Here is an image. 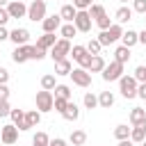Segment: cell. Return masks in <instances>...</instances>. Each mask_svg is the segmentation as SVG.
Here are the masks:
<instances>
[{
    "instance_id": "cell-1",
    "label": "cell",
    "mask_w": 146,
    "mask_h": 146,
    "mask_svg": "<svg viewBox=\"0 0 146 146\" xmlns=\"http://www.w3.org/2000/svg\"><path fill=\"white\" fill-rule=\"evenodd\" d=\"M121 34H123V27H121L119 23H112L107 30H100V34H98L96 39L100 41V46H112L114 41L121 39Z\"/></svg>"
},
{
    "instance_id": "cell-2",
    "label": "cell",
    "mask_w": 146,
    "mask_h": 146,
    "mask_svg": "<svg viewBox=\"0 0 146 146\" xmlns=\"http://www.w3.org/2000/svg\"><path fill=\"white\" fill-rule=\"evenodd\" d=\"M137 80L132 78V75H121L119 78V91H121V96L123 98H135L137 96Z\"/></svg>"
},
{
    "instance_id": "cell-3",
    "label": "cell",
    "mask_w": 146,
    "mask_h": 146,
    "mask_svg": "<svg viewBox=\"0 0 146 146\" xmlns=\"http://www.w3.org/2000/svg\"><path fill=\"white\" fill-rule=\"evenodd\" d=\"M71 41L68 39H57L55 41V46L50 48V57H52V62H59V59H66V55L71 52Z\"/></svg>"
},
{
    "instance_id": "cell-4",
    "label": "cell",
    "mask_w": 146,
    "mask_h": 146,
    "mask_svg": "<svg viewBox=\"0 0 146 146\" xmlns=\"http://www.w3.org/2000/svg\"><path fill=\"white\" fill-rule=\"evenodd\" d=\"M27 18L34 23H41L46 18V0H32L27 7Z\"/></svg>"
},
{
    "instance_id": "cell-5",
    "label": "cell",
    "mask_w": 146,
    "mask_h": 146,
    "mask_svg": "<svg viewBox=\"0 0 146 146\" xmlns=\"http://www.w3.org/2000/svg\"><path fill=\"white\" fill-rule=\"evenodd\" d=\"M123 66H125V64H121V62H110V64H105V68L100 71V73H103V80H105V82L119 80V78L123 75Z\"/></svg>"
},
{
    "instance_id": "cell-6",
    "label": "cell",
    "mask_w": 146,
    "mask_h": 146,
    "mask_svg": "<svg viewBox=\"0 0 146 146\" xmlns=\"http://www.w3.org/2000/svg\"><path fill=\"white\" fill-rule=\"evenodd\" d=\"M68 75L73 78V84H78V87H82V89H87V87L91 84V73H89L87 68H82V66L71 68V73H68Z\"/></svg>"
},
{
    "instance_id": "cell-7",
    "label": "cell",
    "mask_w": 146,
    "mask_h": 146,
    "mask_svg": "<svg viewBox=\"0 0 146 146\" xmlns=\"http://www.w3.org/2000/svg\"><path fill=\"white\" fill-rule=\"evenodd\" d=\"M52 100H55L52 91H46V89L36 91V110H39L41 114H43V112H52Z\"/></svg>"
},
{
    "instance_id": "cell-8",
    "label": "cell",
    "mask_w": 146,
    "mask_h": 146,
    "mask_svg": "<svg viewBox=\"0 0 146 146\" xmlns=\"http://www.w3.org/2000/svg\"><path fill=\"white\" fill-rule=\"evenodd\" d=\"M73 25H75L78 32H89L91 30V16H89V11L87 9H78V14L73 18Z\"/></svg>"
},
{
    "instance_id": "cell-9",
    "label": "cell",
    "mask_w": 146,
    "mask_h": 146,
    "mask_svg": "<svg viewBox=\"0 0 146 146\" xmlns=\"http://www.w3.org/2000/svg\"><path fill=\"white\" fill-rule=\"evenodd\" d=\"M7 11H9V18H25L27 16V5L23 0H11L7 5Z\"/></svg>"
},
{
    "instance_id": "cell-10",
    "label": "cell",
    "mask_w": 146,
    "mask_h": 146,
    "mask_svg": "<svg viewBox=\"0 0 146 146\" xmlns=\"http://www.w3.org/2000/svg\"><path fill=\"white\" fill-rule=\"evenodd\" d=\"M0 139H2V144L14 146V144H16V139H18V128H16L14 123L2 125V128H0Z\"/></svg>"
},
{
    "instance_id": "cell-11",
    "label": "cell",
    "mask_w": 146,
    "mask_h": 146,
    "mask_svg": "<svg viewBox=\"0 0 146 146\" xmlns=\"http://www.w3.org/2000/svg\"><path fill=\"white\" fill-rule=\"evenodd\" d=\"M68 55H71V57H73V62H78L82 68L89 64V57H91V55H89V50H87L84 46H73Z\"/></svg>"
},
{
    "instance_id": "cell-12",
    "label": "cell",
    "mask_w": 146,
    "mask_h": 146,
    "mask_svg": "<svg viewBox=\"0 0 146 146\" xmlns=\"http://www.w3.org/2000/svg\"><path fill=\"white\" fill-rule=\"evenodd\" d=\"M9 39H11L16 46H25V43L30 41V30H27V27H16V30L9 32Z\"/></svg>"
},
{
    "instance_id": "cell-13",
    "label": "cell",
    "mask_w": 146,
    "mask_h": 146,
    "mask_svg": "<svg viewBox=\"0 0 146 146\" xmlns=\"http://www.w3.org/2000/svg\"><path fill=\"white\" fill-rule=\"evenodd\" d=\"M9 116H11V121H14V125L21 130V132H25V130H30V125H27V121H25V110H11L9 112Z\"/></svg>"
},
{
    "instance_id": "cell-14",
    "label": "cell",
    "mask_w": 146,
    "mask_h": 146,
    "mask_svg": "<svg viewBox=\"0 0 146 146\" xmlns=\"http://www.w3.org/2000/svg\"><path fill=\"white\" fill-rule=\"evenodd\" d=\"M41 27H43V32H57V30L62 27V18H59V14L46 16V18L41 21Z\"/></svg>"
},
{
    "instance_id": "cell-15",
    "label": "cell",
    "mask_w": 146,
    "mask_h": 146,
    "mask_svg": "<svg viewBox=\"0 0 146 146\" xmlns=\"http://www.w3.org/2000/svg\"><path fill=\"white\" fill-rule=\"evenodd\" d=\"M144 139H146V121H141L139 125H132V128H130V141L141 144Z\"/></svg>"
},
{
    "instance_id": "cell-16",
    "label": "cell",
    "mask_w": 146,
    "mask_h": 146,
    "mask_svg": "<svg viewBox=\"0 0 146 146\" xmlns=\"http://www.w3.org/2000/svg\"><path fill=\"white\" fill-rule=\"evenodd\" d=\"M55 41H57L55 32H43V34L36 39V46H39V48H43V50H50V48L55 46Z\"/></svg>"
},
{
    "instance_id": "cell-17",
    "label": "cell",
    "mask_w": 146,
    "mask_h": 146,
    "mask_svg": "<svg viewBox=\"0 0 146 146\" xmlns=\"http://www.w3.org/2000/svg\"><path fill=\"white\" fill-rule=\"evenodd\" d=\"M84 68H87L89 73H100V71L105 68V59H103L100 55H91V57H89V64H87Z\"/></svg>"
},
{
    "instance_id": "cell-18",
    "label": "cell",
    "mask_w": 146,
    "mask_h": 146,
    "mask_svg": "<svg viewBox=\"0 0 146 146\" xmlns=\"http://www.w3.org/2000/svg\"><path fill=\"white\" fill-rule=\"evenodd\" d=\"M62 116H64L66 121H78V119H80V107H78L73 100H68L66 107H64V112H62Z\"/></svg>"
},
{
    "instance_id": "cell-19",
    "label": "cell",
    "mask_w": 146,
    "mask_h": 146,
    "mask_svg": "<svg viewBox=\"0 0 146 146\" xmlns=\"http://www.w3.org/2000/svg\"><path fill=\"white\" fill-rule=\"evenodd\" d=\"M132 14H135V11H132V7H119V9H116V14H114V18H116V23H119V25H123V23H128V21L132 18Z\"/></svg>"
},
{
    "instance_id": "cell-20",
    "label": "cell",
    "mask_w": 146,
    "mask_h": 146,
    "mask_svg": "<svg viewBox=\"0 0 146 146\" xmlns=\"http://www.w3.org/2000/svg\"><path fill=\"white\" fill-rule=\"evenodd\" d=\"M128 121H130V125H139L141 121H146V110H141V107H132Z\"/></svg>"
},
{
    "instance_id": "cell-21",
    "label": "cell",
    "mask_w": 146,
    "mask_h": 146,
    "mask_svg": "<svg viewBox=\"0 0 146 146\" xmlns=\"http://www.w3.org/2000/svg\"><path fill=\"white\" fill-rule=\"evenodd\" d=\"M75 14H78V9H75L73 5H64V7L59 9V18H62L64 23H73Z\"/></svg>"
},
{
    "instance_id": "cell-22",
    "label": "cell",
    "mask_w": 146,
    "mask_h": 146,
    "mask_svg": "<svg viewBox=\"0 0 146 146\" xmlns=\"http://www.w3.org/2000/svg\"><path fill=\"white\" fill-rule=\"evenodd\" d=\"M121 46H125V48H132L135 43H139V39H137V32L135 30H123V34H121Z\"/></svg>"
},
{
    "instance_id": "cell-23",
    "label": "cell",
    "mask_w": 146,
    "mask_h": 146,
    "mask_svg": "<svg viewBox=\"0 0 146 146\" xmlns=\"http://www.w3.org/2000/svg\"><path fill=\"white\" fill-rule=\"evenodd\" d=\"M112 105H114V94H112V91H100V94H98V107L110 110Z\"/></svg>"
},
{
    "instance_id": "cell-24",
    "label": "cell",
    "mask_w": 146,
    "mask_h": 146,
    "mask_svg": "<svg viewBox=\"0 0 146 146\" xmlns=\"http://www.w3.org/2000/svg\"><path fill=\"white\" fill-rule=\"evenodd\" d=\"M71 62L68 59H59V62H55V75H68L71 73Z\"/></svg>"
},
{
    "instance_id": "cell-25",
    "label": "cell",
    "mask_w": 146,
    "mask_h": 146,
    "mask_svg": "<svg viewBox=\"0 0 146 146\" xmlns=\"http://www.w3.org/2000/svg\"><path fill=\"white\" fill-rule=\"evenodd\" d=\"M68 141H71L73 146H84V141H87V132H84V130H73L71 137H68Z\"/></svg>"
},
{
    "instance_id": "cell-26",
    "label": "cell",
    "mask_w": 146,
    "mask_h": 146,
    "mask_svg": "<svg viewBox=\"0 0 146 146\" xmlns=\"http://www.w3.org/2000/svg\"><path fill=\"white\" fill-rule=\"evenodd\" d=\"M130 59V48H125V46H119L116 50H114V62H121V64H125Z\"/></svg>"
},
{
    "instance_id": "cell-27",
    "label": "cell",
    "mask_w": 146,
    "mask_h": 146,
    "mask_svg": "<svg viewBox=\"0 0 146 146\" xmlns=\"http://www.w3.org/2000/svg\"><path fill=\"white\" fill-rule=\"evenodd\" d=\"M59 32H62V39H68V41L78 34V30H75V25H73V23H64V25L59 27Z\"/></svg>"
},
{
    "instance_id": "cell-28",
    "label": "cell",
    "mask_w": 146,
    "mask_h": 146,
    "mask_svg": "<svg viewBox=\"0 0 146 146\" xmlns=\"http://www.w3.org/2000/svg\"><path fill=\"white\" fill-rule=\"evenodd\" d=\"M25 121H27L30 128L39 125V121H41V112H39V110H30V112H25Z\"/></svg>"
},
{
    "instance_id": "cell-29",
    "label": "cell",
    "mask_w": 146,
    "mask_h": 146,
    "mask_svg": "<svg viewBox=\"0 0 146 146\" xmlns=\"http://www.w3.org/2000/svg\"><path fill=\"white\" fill-rule=\"evenodd\" d=\"M57 87V82H55V75L52 73H46L43 78H41V89H46V91H52Z\"/></svg>"
},
{
    "instance_id": "cell-30",
    "label": "cell",
    "mask_w": 146,
    "mask_h": 146,
    "mask_svg": "<svg viewBox=\"0 0 146 146\" xmlns=\"http://www.w3.org/2000/svg\"><path fill=\"white\" fill-rule=\"evenodd\" d=\"M52 91H55L52 96H57V98H66V100H71V87H68V84H57V87H55Z\"/></svg>"
},
{
    "instance_id": "cell-31",
    "label": "cell",
    "mask_w": 146,
    "mask_h": 146,
    "mask_svg": "<svg viewBox=\"0 0 146 146\" xmlns=\"http://www.w3.org/2000/svg\"><path fill=\"white\" fill-rule=\"evenodd\" d=\"M82 103H84V107H87V110H94V107H98V96H96V94H91V91H87V94H84V98H82Z\"/></svg>"
},
{
    "instance_id": "cell-32",
    "label": "cell",
    "mask_w": 146,
    "mask_h": 146,
    "mask_svg": "<svg viewBox=\"0 0 146 146\" xmlns=\"http://www.w3.org/2000/svg\"><path fill=\"white\" fill-rule=\"evenodd\" d=\"M114 137L121 141V139H130V128L125 125V123H121V125H116L114 128Z\"/></svg>"
},
{
    "instance_id": "cell-33",
    "label": "cell",
    "mask_w": 146,
    "mask_h": 146,
    "mask_svg": "<svg viewBox=\"0 0 146 146\" xmlns=\"http://www.w3.org/2000/svg\"><path fill=\"white\" fill-rule=\"evenodd\" d=\"M84 48L89 50V55H100V50H103V46H100L98 39H89V43H87Z\"/></svg>"
},
{
    "instance_id": "cell-34",
    "label": "cell",
    "mask_w": 146,
    "mask_h": 146,
    "mask_svg": "<svg viewBox=\"0 0 146 146\" xmlns=\"http://www.w3.org/2000/svg\"><path fill=\"white\" fill-rule=\"evenodd\" d=\"M87 11H89V16H91V18H98L100 14H105V7H103L100 2H94V5H91Z\"/></svg>"
},
{
    "instance_id": "cell-35",
    "label": "cell",
    "mask_w": 146,
    "mask_h": 146,
    "mask_svg": "<svg viewBox=\"0 0 146 146\" xmlns=\"http://www.w3.org/2000/svg\"><path fill=\"white\" fill-rule=\"evenodd\" d=\"M94 21H96V25H98L100 30H107V27L112 25V18H110L107 14H100V16H98V18H94Z\"/></svg>"
},
{
    "instance_id": "cell-36",
    "label": "cell",
    "mask_w": 146,
    "mask_h": 146,
    "mask_svg": "<svg viewBox=\"0 0 146 146\" xmlns=\"http://www.w3.org/2000/svg\"><path fill=\"white\" fill-rule=\"evenodd\" d=\"M48 141H50V137L46 132H36L34 139H32V144H36V146H48Z\"/></svg>"
},
{
    "instance_id": "cell-37",
    "label": "cell",
    "mask_w": 146,
    "mask_h": 146,
    "mask_svg": "<svg viewBox=\"0 0 146 146\" xmlns=\"http://www.w3.org/2000/svg\"><path fill=\"white\" fill-rule=\"evenodd\" d=\"M66 103H68L66 98H57V96H55V100H52V110L62 114V112H64V107H66Z\"/></svg>"
},
{
    "instance_id": "cell-38",
    "label": "cell",
    "mask_w": 146,
    "mask_h": 146,
    "mask_svg": "<svg viewBox=\"0 0 146 146\" xmlns=\"http://www.w3.org/2000/svg\"><path fill=\"white\" fill-rule=\"evenodd\" d=\"M132 78H135L137 82H146V66H137L135 73H132Z\"/></svg>"
},
{
    "instance_id": "cell-39",
    "label": "cell",
    "mask_w": 146,
    "mask_h": 146,
    "mask_svg": "<svg viewBox=\"0 0 146 146\" xmlns=\"http://www.w3.org/2000/svg\"><path fill=\"white\" fill-rule=\"evenodd\" d=\"M132 11L146 14V0H132Z\"/></svg>"
},
{
    "instance_id": "cell-40",
    "label": "cell",
    "mask_w": 146,
    "mask_h": 146,
    "mask_svg": "<svg viewBox=\"0 0 146 146\" xmlns=\"http://www.w3.org/2000/svg\"><path fill=\"white\" fill-rule=\"evenodd\" d=\"M9 112H11V107H9V100H0V119L9 116Z\"/></svg>"
},
{
    "instance_id": "cell-41",
    "label": "cell",
    "mask_w": 146,
    "mask_h": 146,
    "mask_svg": "<svg viewBox=\"0 0 146 146\" xmlns=\"http://www.w3.org/2000/svg\"><path fill=\"white\" fill-rule=\"evenodd\" d=\"M94 5V0H73V7L75 9H89Z\"/></svg>"
},
{
    "instance_id": "cell-42",
    "label": "cell",
    "mask_w": 146,
    "mask_h": 146,
    "mask_svg": "<svg viewBox=\"0 0 146 146\" xmlns=\"http://www.w3.org/2000/svg\"><path fill=\"white\" fill-rule=\"evenodd\" d=\"M7 21H9V11L7 7H0V25H7Z\"/></svg>"
},
{
    "instance_id": "cell-43",
    "label": "cell",
    "mask_w": 146,
    "mask_h": 146,
    "mask_svg": "<svg viewBox=\"0 0 146 146\" xmlns=\"http://www.w3.org/2000/svg\"><path fill=\"white\" fill-rule=\"evenodd\" d=\"M137 96H139L141 100H146V82H139V84H137Z\"/></svg>"
},
{
    "instance_id": "cell-44",
    "label": "cell",
    "mask_w": 146,
    "mask_h": 146,
    "mask_svg": "<svg viewBox=\"0 0 146 146\" xmlns=\"http://www.w3.org/2000/svg\"><path fill=\"white\" fill-rule=\"evenodd\" d=\"M0 100H9V87L0 84Z\"/></svg>"
},
{
    "instance_id": "cell-45",
    "label": "cell",
    "mask_w": 146,
    "mask_h": 146,
    "mask_svg": "<svg viewBox=\"0 0 146 146\" xmlns=\"http://www.w3.org/2000/svg\"><path fill=\"white\" fill-rule=\"evenodd\" d=\"M48 146H68V144H66V139L55 137V139H50V141H48Z\"/></svg>"
},
{
    "instance_id": "cell-46",
    "label": "cell",
    "mask_w": 146,
    "mask_h": 146,
    "mask_svg": "<svg viewBox=\"0 0 146 146\" xmlns=\"http://www.w3.org/2000/svg\"><path fill=\"white\" fill-rule=\"evenodd\" d=\"M7 80H9V71L0 66V84H7Z\"/></svg>"
},
{
    "instance_id": "cell-47",
    "label": "cell",
    "mask_w": 146,
    "mask_h": 146,
    "mask_svg": "<svg viewBox=\"0 0 146 146\" xmlns=\"http://www.w3.org/2000/svg\"><path fill=\"white\" fill-rule=\"evenodd\" d=\"M5 39H9V30L5 25H0V41H5Z\"/></svg>"
},
{
    "instance_id": "cell-48",
    "label": "cell",
    "mask_w": 146,
    "mask_h": 146,
    "mask_svg": "<svg viewBox=\"0 0 146 146\" xmlns=\"http://www.w3.org/2000/svg\"><path fill=\"white\" fill-rule=\"evenodd\" d=\"M137 39H139V43H144V46H146V30L137 32Z\"/></svg>"
},
{
    "instance_id": "cell-49",
    "label": "cell",
    "mask_w": 146,
    "mask_h": 146,
    "mask_svg": "<svg viewBox=\"0 0 146 146\" xmlns=\"http://www.w3.org/2000/svg\"><path fill=\"white\" fill-rule=\"evenodd\" d=\"M119 146H135V141H130V139H121Z\"/></svg>"
},
{
    "instance_id": "cell-50",
    "label": "cell",
    "mask_w": 146,
    "mask_h": 146,
    "mask_svg": "<svg viewBox=\"0 0 146 146\" xmlns=\"http://www.w3.org/2000/svg\"><path fill=\"white\" fill-rule=\"evenodd\" d=\"M9 5V0H0V7H7Z\"/></svg>"
},
{
    "instance_id": "cell-51",
    "label": "cell",
    "mask_w": 146,
    "mask_h": 146,
    "mask_svg": "<svg viewBox=\"0 0 146 146\" xmlns=\"http://www.w3.org/2000/svg\"><path fill=\"white\" fill-rule=\"evenodd\" d=\"M141 146H146V139H144V141H141Z\"/></svg>"
},
{
    "instance_id": "cell-52",
    "label": "cell",
    "mask_w": 146,
    "mask_h": 146,
    "mask_svg": "<svg viewBox=\"0 0 146 146\" xmlns=\"http://www.w3.org/2000/svg\"><path fill=\"white\" fill-rule=\"evenodd\" d=\"M119 2H128V0H119Z\"/></svg>"
},
{
    "instance_id": "cell-53",
    "label": "cell",
    "mask_w": 146,
    "mask_h": 146,
    "mask_svg": "<svg viewBox=\"0 0 146 146\" xmlns=\"http://www.w3.org/2000/svg\"><path fill=\"white\" fill-rule=\"evenodd\" d=\"M2 146H9V144H2Z\"/></svg>"
},
{
    "instance_id": "cell-54",
    "label": "cell",
    "mask_w": 146,
    "mask_h": 146,
    "mask_svg": "<svg viewBox=\"0 0 146 146\" xmlns=\"http://www.w3.org/2000/svg\"><path fill=\"white\" fill-rule=\"evenodd\" d=\"M32 146H36V144H32Z\"/></svg>"
}]
</instances>
